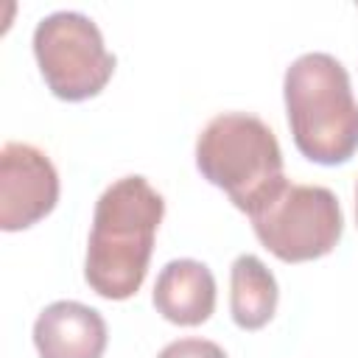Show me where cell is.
<instances>
[{"label": "cell", "instance_id": "obj_1", "mask_svg": "<svg viewBox=\"0 0 358 358\" xmlns=\"http://www.w3.org/2000/svg\"><path fill=\"white\" fill-rule=\"evenodd\" d=\"M162 215L165 199L145 176L115 179L101 193L84 260V280L98 296L123 302L140 291Z\"/></svg>", "mask_w": 358, "mask_h": 358}, {"label": "cell", "instance_id": "obj_2", "mask_svg": "<svg viewBox=\"0 0 358 358\" xmlns=\"http://www.w3.org/2000/svg\"><path fill=\"white\" fill-rule=\"evenodd\" d=\"M294 145L316 165H344L358 151V101L347 67L330 53H302L282 78Z\"/></svg>", "mask_w": 358, "mask_h": 358}, {"label": "cell", "instance_id": "obj_3", "mask_svg": "<svg viewBox=\"0 0 358 358\" xmlns=\"http://www.w3.org/2000/svg\"><path fill=\"white\" fill-rule=\"evenodd\" d=\"M196 168L246 215L288 182L274 131L249 112H221L201 129Z\"/></svg>", "mask_w": 358, "mask_h": 358}, {"label": "cell", "instance_id": "obj_4", "mask_svg": "<svg viewBox=\"0 0 358 358\" xmlns=\"http://www.w3.org/2000/svg\"><path fill=\"white\" fill-rule=\"evenodd\" d=\"M257 241L282 263H305L330 255L344 232L338 196L322 185L285 182L252 215Z\"/></svg>", "mask_w": 358, "mask_h": 358}, {"label": "cell", "instance_id": "obj_5", "mask_svg": "<svg viewBox=\"0 0 358 358\" xmlns=\"http://www.w3.org/2000/svg\"><path fill=\"white\" fill-rule=\"evenodd\" d=\"M34 56L48 90L59 101L95 98L115 73L98 25L78 11H53L34 28Z\"/></svg>", "mask_w": 358, "mask_h": 358}, {"label": "cell", "instance_id": "obj_6", "mask_svg": "<svg viewBox=\"0 0 358 358\" xmlns=\"http://www.w3.org/2000/svg\"><path fill=\"white\" fill-rule=\"evenodd\" d=\"M59 173L45 151L31 143H6L0 151V227L20 232L53 213Z\"/></svg>", "mask_w": 358, "mask_h": 358}, {"label": "cell", "instance_id": "obj_7", "mask_svg": "<svg viewBox=\"0 0 358 358\" xmlns=\"http://www.w3.org/2000/svg\"><path fill=\"white\" fill-rule=\"evenodd\" d=\"M106 338L103 316L76 299L50 302L34 322V347L39 358H101Z\"/></svg>", "mask_w": 358, "mask_h": 358}, {"label": "cell", "instance_id": "obj_8", "mask_svg": "<svg viewBox=\"0 0 358 358\" xmlns=\"http://www.w3.org/2000/svg\"><path fill=\"white\" fill-rule=\"evenodd\" d=\"M157 313L179 327L204 324L215 310V277L213 271L190 257H179L162 266L154 282Z\"/></svg>", "mask_w": 358, "mask_h": 358}, {"label": "cell", "instance_id": "obj_9", "mask_svg": "<svg viewBox=\"0 0 358 358\" xmlns=\"http://www.w3.org/2000/svg\"><path fill=\"white\" fill-rule=\"evenodd\" d=\"M280 302L274 274L257 255H238L229 268V313L241 330L266 327Z\"/></svg>", "mask_w": 358, "mask_h": 358}, {"label": "cell", "instance_id": "obj_10", "mask_svg": "<svg viewBox=\"0 0 358 358\" xmlns=\"http://www.w3.org/2000/svg\"><path fill=\"white\" fill-rule=\"evenodd\" d=\"M157 358H227V352L207 338H179L162 347Z\"/></svg>", "mask_w": 358, "mask_h": 358}, {"label": "cell", "instance_id": "obj_11", "mask_svg": "<svg viewBox=\"0 0 358 358\" xmlns=\"http://www.w3.org/2000/svg\"><path fill=\"white\" fill-rule=\"evenodd\" d=\"M355 221H358V185H355Z\"/></svg>", "mask_w": 358, "mask_h": 358}]
</instances>
